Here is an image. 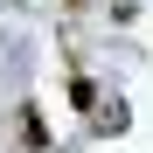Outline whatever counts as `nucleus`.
Wrapping results in <instances>:
<instances>
[{
    "label": "nucleus",
    "instance_id": "f257e3e1",
    "mask_svg": "<svg viewBox=\"0 0 153 153\" xmlns=\"http://www.w3.org/2000/svg\"><path fill=\"white\" fill-rule=\"evenodd\" d=\"M21 146H28V153H49V125H42V105H21Z\"/></svg>",
    "mask_w": 153,
    "mask_h": 153
},
{
    "label": "nucleus",
    "instance_id": "f03ea898",
    "mask_svg": "<svg viewBox=\"0 0 153 153\" xmlns=\"http://www.w3.org/2000/svg\"><path fill=\"white\" fill-rule=\"evenodd\" d=\"M70 105H76V111L97 105V84H91V76H70Z\"/></svg>",
    "mask_w": 153,
    "mask_h": 153
},
{
    "label": "nucleus",
    "instance_id": "7ed1b4c3",
    "mask_svg": "<svg viewBox=\"0 0 153 153\" xmlns=\"http://www.w3.org/2000/svg\"><path fill=\"white\" fill-rule=\"evenodd\" d=\"M70 7H76V0H70Z\"/></svg>",
    "mask_w": 153,
    "mask_h": 153
}]
</instances>
